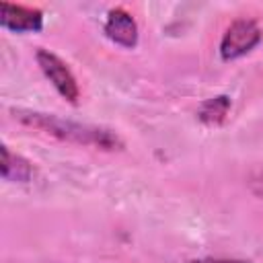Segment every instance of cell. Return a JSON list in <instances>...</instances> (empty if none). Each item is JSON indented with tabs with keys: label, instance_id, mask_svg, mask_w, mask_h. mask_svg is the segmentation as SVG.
<instances>
[{
	"label": "cell",
	"instance_id": "obj_7",
	"mask_svg": "<svg viewBox=\"0 0 263 263\" xmlns=\"http://www.w3.org/2000/svg\"><path fill=\"white\" fill-rule=\"evenodd\" d=\"M230 111V99L220 95V97H214V99H208L201 109H199V119L205 123V125H220L226 115Z\"/></svg>",
	"mask_w": 263,
	"mask_h": 263
},
{
	"label": "cell",
	"instance_id": "obj_8",
	"mask_svg": "<svg viewBox=\"0 0 263 263\" xmlns=\"http://www.w3.org/2000/svg\"><path fill=\"white\" fill-rule=\"evenodd\" d=\"M189 263H249V261H238V259H195V261H189Z\"/></svg>",
	"mask_w": 263,
	"mask_h": 263
},
{
	"label": "cell",
	"instance_id": "obj_2",
	"mask_svg": "<svg viewBox=\"0 0 263 263\" xmlns=\"http://www.w3.org/2000/svg\"><path fill=\"white\" fill-rule=\"evenodd\" d=\"M263 33L259 25L253 18H236L230 23V27L224 31L222 41H220V55L224 62L238 60L247 55L259 41Z\"/></svg>",
	"mask_w": 263,
	"mask_h": 263
},
{
	"label": "cell",
	"instance_id": "obj_1",
	"mask_svg": "<svg viewBox=\"0 0 263 263\" xmlns=\"http://www.w3.org/2000/svg\"><path fill=\"white\" fill-rule=\"evenodd\" d=\"M14 117L33 127L39 129L47 136H53L62 142L78 144V146H90V148H101V150H119L123 148L121 138L107 129V127H97V125H86L70 119H62L51 113H37V111H14Z\"/></svg>",
	"mask_w": 263,
	"mask_h": 263
},
{
	"label": "cell",
	"instance_id": "obj_5",
	"mask_svg": "<svg viewBox=\"0 0 263 263\" xmlns=\"http://www.w3.org/2000/svg\"><path fill=\"white\" fill-rule=\"evenodd\" d=\"M103 31L105 35L121 45V47H136L138 45V25L134 21V16L125 10V8H113L107 12V21L103 25Z\"/></svg>",
	"mask_w": 263,
	"mask_h": 263
},
{
	"label": "cell",
	"instance_id": "obj_6",
	"mask_svg": "<svg viewBox=\"0 0 263 263\" xmlns=\"http://www.w3.org/2000/svg\"><path fill=\"white\" fill-rule=\"evenodd\" d=\"M35 175L33 164L23 158L21 154L10 152V148L4 144L2 146V179L10 183H27Z\"/></svg>",
	"mask_w": 263,
	"mask_h": 263
},
{
	"label": "cell",
	"instance_id": "obj_4",
	"mask_svg": "<svg viewBox=\"0 0 263 263\" xmlns=\"http://www.w3.org/2000/svg\"><path fill=\"white\" fill-rule=\"evenodd\" d=\"M0 25L12 33H37L43 27V12L23 4H0Z\"/></svg>",
	"mask_w": 263,
	"mask_h": 263
},
{
	"label": "cell",
	"instance_id": "obj_3",
	"mask_svg": "<svg viewBox=\"0 0 263 263\" xmlns=\"http://www.w3.org/2000/svg\"><path fill=\"white\" fill-rule=\"evenodd\" d=\"M35 58H37V64H39L41 72L53 84V88L68 103L76 105L78 99H80V88H78V82H76L72 70L68 68V64L62 58H58L55 53H51L49 49H39Z\"/></svg>",
	"mask_w": 263,
	"mask_h": 263
}]
</instances>
